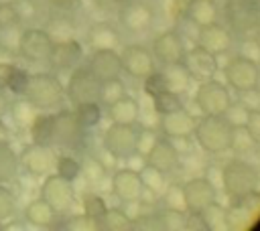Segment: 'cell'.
<instances>
[{
    "label": "cell",
    "mask_w": 260,
    "mask_h": 231,
    "mask_svg": "<svg viewBox=\"0 0 260 231\" xmlns=\"http://www.w3.org/2000/svg\"><path fill=\"white\" fill-rule=\"evenodd\" d=\"M24 99H28L37 111H55L65 101V85L55 73L37 71L28 73Z\"/></svg>",
    "instance_id": "cell-1"
},
{
    "label": "cell",
    "mask_w": 260,
    "mask_h": 231,
    "mask_svg": "<svg viewBox=\"0 0 260 231\" xmlns=\"http://www.w3.org/2000/svg\"><path fill=\"white\" fill-rule=\"evenodd\" d=\"M221 184L232 203H240L260 184V170L242 158H232L221 170Z\"/></svg>",
    "instance_id": "cell-2"
},
{
    "label": "cell",
    "mask_w": 260,
    "mask_h": 231,
    "mask_svg": "<svg viewBox=\"0 0 260 231\" xmlns=\"http://www.w3.org/2000/svg\"><path fill=\"white\" fill-rule=\"evenodd\" d=\"M193 134H195V142L207 154L228 152L234 142V128L225 122L223 115L203 113V118L195 122Z\"/></svg>",
    "instance_id": "cell-3"
},
{
    "label": "cell",
    "mask_w": 260,
    "mask_h": 231,
    "mask_svg": "<svg viewBox=\"0 0 260 231\" xmlns=\"http://www.w3.org/2000/svg\"><path fill=\"white\" fill-rule=\"evenodd\" d=\"M223 77L228 81V87H232L238 93L256 89V87H260L258 61H254V59H250L246 55H236L225 63Z\"/></svg>",
    "instance_id": "cell-4"
},
{
    "label": "cell",
    "mask_w": 260,
    "mask_h": 231,
    "mask_svg": "<svg viewBox=\"0 0 260 231\" xmlns=\"http://www.w3.org/2000/svg\"><path fill=\"white\" fill-rule=\"evenodd\" d=\"M53 47V38L45 28L28 26L20 30L16 53L28 63H47Z\"/></svg>",
    "instance_id": "cell-5"
},
{
    "label": "cell",
    "mask_w": 260,
    "mask_h": 231,
    "mask_svg": "<svg viewBox=\"0 0 260 231\" xmlns=\"http://www.w3.org/2000/svg\"><path fill=\"white\" fill-rule=\"evenodd\" d=\"M100 83L102 81L89 71V67H73L65 85V97L73 105L83 101H98Z\"/></svg>",
    "instance_id": "cell-6"
},
{
    "label": "cell",
    "mask_w": 260,
    "mask_h": 231,
    "mask_svg": "<svg viewBox=\"0 0 260 231\" xmlns=\"http://www.w3.org/2000/svg\"><path fill=\"white\" fill-rule=\"evenodd\" d=\"M193 101H195V105H197V109L201 113L221 115L225 111V107L232 103V97H230L228 87L221 81L211 77V79L201 81V85L195 91Z\"/></svg>",
    "instance_id": "cell-7"
},
{
    "label": "cell",
    "mask_w": 260,
    "mask_h": 231,
    "mask_svg": "<svg viewBox=\"0 0 260 231\" xmlns=\"http://www.w3.org/2000/svg\"><path fill=\"white\" fill-rule=\"evenodd\" d=\"M104 148L114 160H126L132 152H136L134 124L112 122L104 132Z\"/></svg>",
    "instance_id": "cell-8"
},
{
    "label": "cell",
    "mask_w": 260,
    "mask_h": 231,
    "mask_svg": "<svg viewBox=\"0 0 260 231\" xmlns=\"http://www.w3.org/2000/svg\"><path fill=\"white\" fill-rule=\"evenodd\" d=\"M81 132L83 128L79 126L75 113L71 109H57L53 111V122H51V146H61V148H75L81 142Z\"/></svg>",
    "instance_id": "cell-9"
},
{
    "label": "cell",
    "mask_w": 260,
    "mask_h": 231,
    "mask_svg": "<svg viewBox=\"0 0 260 231\" xmlns=\"http://www.w3.org/2000/svg\"><path fill=\"white\" fill-rule=\"evenodd\" d=\"M39 197L45 199L57 213H63L75 201L73 182L59 176L57 172H49V174H45V178L41 182V195Z\"/></svg>",
    "instance_id": "cell-10"
},
{
    "label": "cell",
    "mask_w": 260,
    "mask_h": 231,
    "mask_svg": "<svg viewBox=\"0 0 260 231\" xmlns=\"http://www.w3.org/2000/svg\"><path fill=\"white\" fill-rule=\"evenodd\" d=\"M18 166L30 176H45L55 168V152L49 144L30 142L18 156Z\"/></svg>",
    "instance_id": "cell-11"
},
{
    "label": "cell",
    "mask_w": 260,
    "mask_h": 231,
    "mask_svg": "<svg viewBox=\"0 0 260 231\" xmlns=\"http://www.w3.org/2000/svg\"><path fill=\"white\" fill-rule=\"evenodd\" d=\"M228 24L238 32H250L260 22L258 0H225Z\"/></svg>",
    "instance_id": "cell-12"
},
{
    "label": "cell",
    "mask_w": 260,
    "mask_h": 231,
    "mask_svg": "<svg viewBox=\"0 0 260 231\" xmlns=\"http://www.w3.org/2000/svg\"><path fill=\"white\" fill-rule=\"evenodd\" d=\"M185 211L199 217L215 201V184L209 178H191L183 184Z\"/></svg>",
    "instance_id": "cell-13"
},
{
    "label": "cell",
    "mask_w": 260,
    "mask_h": 231,
    "mask_svg": "<svg viewBox=\"0 0 260 231\" xmlns=\"http://www.w3.org/2000/svg\"><path fill=\"white\" fill-rule=\"evenodd\" d=\"M181 65L187 71L189 79H195V81L211 79L217 73V57L213 53L205 51L199 45H195L193 49L185 51V57H183Z\"/></svg>",
    "instance_id": "cell-14"
},
{
    "label": "cell",
    "mask_w": 260,
    "mask_h": 231,
    "mask_svg": "<svg viewBox=\"0 0 260 231\" xmlns=\"http://www.w3.org/2000/svg\"><path fill=\"white\" fill-rule=\"evenodd\" d=\"M185 43L177 30H165L152 41V57L165 65H179L185 57Z\"/></svg>",
    "instance_id": "cell-15"
},
{
    "label": "cell",
    "mask_w": 260,
    "mask_h": 231,
    "mask_svg": "<svg viewBox=\"0 0 260 231\" xmlns=\"http://www.w3.org/2000/svg\"><path fill=\"white\" fill-rule=\"evenodd\" d=\"M122 71H126L130 77L144 79L154 71V57L152 53L142 45H126L120 53Z\"/></svg>",
    "instance_id": "cell-16"
},
{
    "label": "cell",
    "mask_w": 260,
    "mask_h": 231,
    "mask_svg": "<svg viewBox=\"0 0 260 231\" xmlns=\"http://www.w3.org/2000/svg\"><path fill=\"white\" fill-rule=\"evenodd\" d=\"M112 192L122 201V203H138L144 186L140 180L138 170L132 168H120L112 174Z\"/></svg>",
    "instance_id": "cell-17"
},
{
    "label": "cell",
    "mask_w": 260,
    "mask_h": 231,
    "mask_svg": "<svg viewBox=\"0 0 260 231\" xmlns=\"http://www.w3.org/2000/svg\"><path fill=\"white\" fill-rule=\"evenodd\" d=\"M81 57H83V47L71 36V38H65V41H55L53 43L47 63L57 71H69V69L79 65Z\"/></svg>",
    "instance_id": "cell-18"
},
{
    "label": "cell",
    "mask_w": 260,
    "mask_h": 231,
    "mask_svg": "<svg viewBox=\"0 0 260 231\" xmlns=\"http://www.w3.org/2000/svg\"><path fill=\"white\" fill-rule=\"evenodd\" d=\"M146 164L154 166L156 170L169 174L175 172L179 166V150L175 148V144L171 142V138H156V142L152 144V148L146 152Z\"/></svg>",
    "instance_id": "cell-19"
},
{
    "label": "cell",
    "mask_w": 260,
    "mask_h": 231,
    "mask_svg": "<svg viewBox=\"0 0 260 231\" xmlns=\"http://www.w3.org/2000/svg\"><path fill=\"white\" fill-rule=\"evenodd\" d=\"M87 67L100 81L120 77L122 73L120 53H116V49H93Z\"/></svg>",
    "instance_id": "cell-20"
},
{
    "label": "cell",
    "mask_w": 260,
    "mask_h": 231,
    "mask_svg": "<svg viewBox=\"0 0 260 231\" xmlns=\"http://www.w3.org/2000/svg\"><path fill=\"white\" fill-rule=\"evenodd\" d=\"M195 115H191L185 107H179V109H173L169 113H160V132L167 136V138H189L193 134V128H195Z\"/></svg>",
    "instance_id": "cell-21"
},
{
    "label": "cell",
    "mask_w": 260,
    "mask_h": 231,
    "mask_svg": "<svg viewBox=\"0 0 260 231\" xmlns=\"http://www.w3.org/2000/svg\"><path fill=\"white\" fill-rule=\"evenodd\" d=\"M195 41H197L199 47H203L205 51L213 53L215 57L223 55L230 49V32H228V28H223L217 22H209V24L197 26Z\"/></svg>",
    "instance_id": "cell-22"
},
{
    "label": "cell",
    "mask_w": 260,
    "mask_h": 231,
    "mask_svg": "<svg viewBox=\"0 0 260 231\" xmlns=\"http://www.w3.org/2000/svg\"><path fill=\"white\" fill-rule=\"evenodd\" d=\"M57 219L59 213L41 197L24 207V221L35 229H51L57 225Z\"/></svg>",
    "instance_id": "cell-23"
},
{
    "label": "cell",
    "mask_w": 260,
    "mask_h": 231,
    "mask_svg": "<svg viewBox=\"0 0 260 231\" xmlns=\"http://www.w3.org/2000/svg\"><path fill=\"white\" fill-rule=\"evenodd\" d=\"M108 115L112 122H118V124H136L140 115V105L134 97L122 95L120 99L108 105Z\"/></svg>",
    "instance_id": "cell-24"
},
{
    "label": "cell",
    "mask_w": 260,
    "mask_h": 231,
    "mask_svg": "<svg viewBox=\"0 0 260 231\" xmlns=\"http://www.w3.org/2000/svg\"><path fill=\"white\" fill-rule=\"evenodd\" d=\"M120 22L130 30H144L152 22V12L140 2H130L120 14Z\"/></svg>",
    "instance_id": "cell-25"
},
{
    "label": "cell",
    "mask_w": 260,
    "mask_h": 231,
    "mask_svg": "<svg viewBox=\"0 0 260 231\" xmlns=\"http://www.w3.org/2000/svg\"><path fill=\"white\" fill-rule=\"evenodd\" d=\"M87 41L93 49H116V45L120 43V34L116 32L114 26H110L106 22H98L89 28Z\"/></svg>",
    "instance_id": "cell-26"
},
{
    "label": "cell",
    "mask_w": 260,
    "mask_h": 231,
    "mask_svg": "<svg viewBox=\"0 0 260 231\" xmlns=\"http://www.w3.org/2000/svg\"><path fill=\"white\" fill-rule=\"evenodd\" d=\"M185 18H189V22L195 26H203L217 20V8L213 0H193Z\"/></svg>",
    "instance_id": "cell-27"
},
{
    "label": "cell",
    "mask_w": 260,
    "mask_h": 231,
    "mask_svg": "<svg viewBox=\"0 0 260 231\" xmlns=\"http://www.w3.org/2000/svg\"><path fill=\"white\" fill-rule=\"evenodd\" d=\"M18 154L10 142H0V184L12 182L18 174Z\"/></svg>",
    "instance_id": "cell-28"
},
{
    "label": "cell",
    "mask_w": 260,
    "mask_h": 231,
    "mask_svg": "<svg viewBox=\"0 0 260 231\" xmlns=\"http://www.w3.org/2000/svg\"><path fill=\"white\" fill-rule=\"evenodd\" d=\"M51 122H53V111H37V115L28 124L30 140L37 144L51 146Z\"/></svg>",
    "instance_id": "cell-29"
},
{
    "label": "cell",
    "mask_w": 260,
    "mask_h": 231,
    "mask_svg": "<svg viewBox=\"0 0 260 231\" xmlns=\"http://www.w3.org/2000/svg\"><path fill=\"white\" fill-rule=\"evenodd\" d=\"M79 126L85 130V128H93L100 124L102 120V107H100V101H83V103H77L75 109H73Z\"/></svg>",
    "instance_id": "cell-30"
},
{
    "label": "cell",
    "mask_w": 260,
    "mask_h": 231,
    "mask_svg": "<svg viewBox=\"0 0 260 231\" xmlns=\"http://www.w3.org/2000/svg\"><path fill=\"white\" fill-rule=\"evenodd\" d=\"M100 227L102 229H110V231H124V229L132 227V217L122 207H108Z\"/></svg>",
    "instance_id": "cell-31"
},
{
    "label": "cell",
    "mask_w": 260,
    "mask_h": 231,
    "mask_svg": "<svg viewBox=\"0 0 260 231\" xmlns=\"http://www.w3.org/2000/svg\"><path fill=\"white\" fill-rule=\"evenodd\" d=\"M81 205H83V215H85L87 219H91V221L100 227V223H102V219H104V215H106V211H108L106 201H104L100 195H95V192H87V195H83Z\"/></svg>",
    "instance_id": "cell-32"
},
{
    "label": "cell",
    "mask_w": 260,
    "mask_h": 231,
    "mask_svg": "<svg viewBox=\"0 0 260 231\" xmlns=\"http://www.w3.org/2000/svg\"><path fill=\"white\" fill-rule=\"evenodd\" d=\"M122 95H126V85L120 81V77L106 79V81L100 83V95H98V101H100V103L110 105V103H114L116 99H120Z\"/></svg>",
    "instance_id": "cell-33"
},
{
    "label": "cell",
    "mask_w": 260,
    "mask_h": 231,
    "mask_svg": "<svg viewBox=\"0 0 260 231\" xmlns=\"http://www.w3.org/2000/svg\"><path fill=\"white\" fill-rule=\"evenodd\" d=\"M138 174H140V180H142L144 190H150V192H154V195H160V192L165 190V172L156 170V168L150 166V164H144V166L138 170Z\"/></svg>",
    "instance_id": "cell-34"
},
{
    "label": "cell",
    "mask_w": 260,
    "mask_h": 231,
    "mask_svg": "<svg viewBox=\"0 0 260 231\" xmlns=\"http://www.w3.org/2000/svg\"><path fill=\"white\" fill-rule=\"evenodd\" d=\"M160 73L167 81V87L177 91V93H181L189 85V75H187V71L183 69L181 63L179 65H165V71H160Z\"/></svg>",
    "instance_id": "cell-35"
},
{
    "label": "cell",
    "mask_w": 260,
    "mask_h": 231,
    "mask_svg": "<svg viewBox=\"0 0 260 231\" xmlns=\"http://www.w3.org/2000/svg\"><path fill=\"white\" fill-rule=\"evenodd\" d=\"M8 113L12 115L14 124L28 128V124H30L32 118L37 115V107H35L28 99H16V101H12V103L8 105Z\"/></svg>",
    "instance_id": "cell-36"
},
{
    "label": "cell",
    "mask_w": 260,
    "mask_h": 231,
    "mask_svg": "<svg viewBox=\"0 0 260 231\" xmlns=\"http://www.w3.org/2000/svg\"><path fill=\"white\" fill-rule=\"evenodd\" d=\"M152 103H154V109L156 113H169L173 109H179L183 107V101H181V95L173 89H162L158 91L156 95H152Z\"/></svg>",
    "instance_id": "cell-37"
},
{
    "label": "cell",
    "mask_w": 260,
    "mask_h": 231,
    "mask_svg": "<svg viewBox=\"0 0 260 231\" xmlns=\"http://www.w3.org/2000/svg\"><path fill=\"white\" fill-rule=\"evenodd\" d=\"M59 176L67 178V180H75L79 174H81V162L69 154H61V156H55V168H53Z\"/></svg>",
    "instance_id": "cell-38"
},
{
    "label": "cell",
    "mask_w": 260,
    "mask_h": 231,
    "mask_svg": "<svg viewBox=\"0 0 260 231\" xmlns=\"http://www.w3.org/2000/svg\"><path fill=\"white\" fill-rule=\"evenodd\" d=\"M199 217L205 221V227H209V229H225L228 227V209L223 205H217L215 201Z\"/></svg>",
    "instance_id": "cell-39"
},
{
    "label": "cell",
    "mask_w": 260,
    "mask_h": 231,
    "mask_svg": "<svg viewBox=\"0 0 260 231\" xmlns=\"http://www.w3.org/2000/svg\"><path fill=\"white\" fill-rule=\"evenodd\" d=\"M250 109H252V107H248V105L240 99V101H236V103H230L221 115H223V118H225V122L236 130V128H244V126H246Z\"/></svg>",
    "instance_id": "cell-40"
},
{
    "label": "cell",
    "mask_w": 260,
    "mask_h": 231,
    "mask_svg": "<svg viewBox=\"0 0 260 231\" xmlns=\"http://www.w3.org/2000/svg\"><path fill=\"white\" fill-rule=\"evenodd\" d=\"M162 203H165V207H167V211H177V213H181V211H185V201H183V184H179V182H173V184H169L162 192Z\"/></svg>",
    "instance_id": "cell-41"
},
{
    "label": "cell",
    "mask_w": 260,
    "mask_h": 231,
    "mask_svg": "<svg viewBox=\"0 0 260 231\" xmlns=\"http://www.w3.org/2000/svg\"><path fill=\"white\" fill-rule=\"evenodd\" d=\"M16 213V199L6 184H0V223L8 221Z\"/></svg>",
    "instance_id": "cell-42"
},
{
    "label": "cell",
    "mask_w": 260,
    "mask_h": 231,
    "mask_svg": "<svg viewBox=\"0 0 260 231\" xmlns=\"http://www.w3.org/2000/svg\"><path fill=\"white\" fill-rule=\"evenodd\" d=\"M26 81H28V73L20 67H14L8 81H6V89L14 95H24V89H26Z\"/></svg>",
    "instance_id": "cell-43"
},
{
    "label": "cell",
    "mask_w": 260,
    "mask_h": 231,
    "mask_svg": "<svg viewBox=\"0 0 260 231\" xmlns=\"http://www.w3.org/2000/svg\"><path fill=\"white\" fill-rule=\"evenodd\" d=\"M20 26L18 24H6L0 26V47L8 49V51H16L18 47V38H20Z\"/></svg>",
    "instance_id": "cell-44"
},
{
    "label": "cell",
    "mask_w": 260,
    "mask_h": 231,
    "mask_svg": "<svg viewBox=\"0 0 260 231\" xmlns=\"http://www.w3.org/2000/svg\"><path fill=\"white\" fill-rule=\"evenodd\" d=\"M45 30L51 34L53 43H55V41H65V38H71V36H73V28H71V24H69L65 18L51 20V22H49V28H45Z\"/></svg>",
    "instance_id": "cell-45"
},
{
    "label": "cell",
    "mask_w": 260,
    "mask_h": 231,
    "mask_svg": "<svg viewBox=\"0 0 260 231\" xmlns=\"http://www.w3.org/2000/svg\"><path fill=\"white\" fill-rule=\"evenodd\" d=\"M16 14H18V20L20 24L22 22H28L37 16V0H10Z\"/></svg>",
    "instance_id": "cell-46"
},
{
    "label": "cell",
    "mask_w": 260,
    "mask_h": 231,
    "mask_svg": "<svg viewBox=\"0 0 260 231\" xmlns=\"http://www.w3.org/2000/svg\"><path fill=\"white\" fill-rule=\"evenodd\" d=\"M156 138L158 136L154 134L152 128H140L136 132V152H140V154L146 156V152L152 148V144L156 142Z\"/></svg>",
    "instance_id": "cell-47"
},
{
    "label": "cell",
    "mask_w": 260,
    "mask_h": 231,
    "mask_svg": "<svg viewBox=\"0 0 260 231\" xmlns=\"http://www.w3.org/2000/svg\"><path fill=\"white\" fill-rule=\"evenodd\" d=\"M81 172L87 176L89 182H95V180H100L106 174V166L98 158H87L85 164H81Z\"/></svg>",
    "instance_id": "cell-48"
},
{
    "label": "cell",
    "mask_w": 260,
    "mask_h": 231,
    "mask_svg": "<svg viewBox=\"0 0 260 231\" xmlns=\"http://www.w3.org/2000/svg\"><path fill=\"white\" fill-rule=\"evenodd\" d=\"M244 130L252 136V140H254L256 144L260 142V109H258V107H252V109H250L248 122H246Z\"/></svg>",
    "instance_id": "cell-49"
},
{
    "label": "cell",
    "mask_w": 260,
    "mask_h": 231,
    "mask_svg": "<svg viewBox=\"0 0 260 231\" xmlns=\"http://www.w3.org/2000/svg\"><path fill=\"white\" fill-rule=\"evenodd\" d=\"M6 24H20L12 2H0V26H6Z\"/></svg>",
    "instance_id": "cell-50"
},
{
    "label": "cell",
    "mask_w": 260,
    "mask_h": 231,
    "mask_svg": "<svg viewBox=\"0 0 260 231\" xmlns=\"http://www.w3.org/2000/svg\"><path fill=\"white\" fill-rule=\"evenodd\" d=\"M191 2H193V0H171L169 10H171L173 18H175V20L185 18V16H187V10H189V6H191Z\"/></svg>",
    "instance_id": "cell-51"
},
{
    "label": "cell",
    "mask_w": 260,
    "mask_h": 231,
    "mask_svg": "<svg viewBox=\"0 0 260 231\" xmlns=\"http://www.w3.org/2000/svg\"><path fill=\"white\" fill-rule=\"evenodd\" d=\"M95 227H98V225H95L91 219H87L85 215L73 217L71 223H69V229H95Z\"/></svg>",
    "instance_id": "cell-52"
},
{
    "label": "cell",
    "mask_w": 260,
    "mask_h": 231,
    "mask_svg": "<svg viewBox=\"0 0 260 231\" xmlns=\"http://www.w3.org/2000/svg\"><path fill=\"white\" fill-rule=\"evenodd\" d=\"M16 65L14 63H0V87H6V81Z\"/></svg>",
    "instance_id": "cell-53"
},
{
    "label": "cell",
    "mask_w": 260,
    "mask_h": 231,
    "mask_svg": "<svg viewBox=\"0 0 260 231\" xmlns=\"http://www.w3.org/2000/svg\"><path fill=\"white\" fill-rule=\"evenodd\" d=\"M51 4L59 10H73L81 4V0H51Z\"/></svg>",
    "instance_id": "cell-54"
},
{
    "label": "cell",
    "mask_w": 260,
    "mask_h": 231,
    "mask_svg": "<svg viewBox=\"0 0 260 231\" xmlns=\"http://www.w3.org/2000/svg\"><path fill=\"white\" fill-rule=\"evenodd\" d=\"M8 105H10V101H8V95H6L4 87H0V118H4V115L8 113Z\"/></svg>",
    "instance_id": "cell-55"
},
{
    "label": "cell",
    "mask_w": 260,
    "mask_h": 231,
    "mask_svg": "<svg viewBox=\"0 0 260 231\" xmlns=\"http://www.w3.org/2000/svg\"><path fill=\"white\" fill-rule=\"evenodd\" d=\"M0 142H10V128L0 118Z\"/></svg>",
    "instance_id": "cell-56"
},
{
    "label": "cell",
    "mask_w": 260,
    "mask_h": 231,
    "mask_svg": "<svg viewBox=\"0 0 260 231\" xmlns=\"http://www.w3.org/2000/svg\"><path fill=\"white\" fill-rule=\"evenodd\" d=\"M256 43H258V47H260V24L256 26V38H254Z\"/></svg>",
    "instance_id": "cell-57"
},
{
    "label": "cell",
    "mask_w": 260,
    "mask_h": 231,
    "mask_svg": "<svg viewBox=\"0 0 260 231\" xmlns=\"http://www.w3.org/2000/svg\"><path fill=\"white\" fill-rule=\"evenodd\" d=\"M110 2H126V0H110Z\"/></svg>",
    "instance_id": "cell-58"
}]
</instances>
